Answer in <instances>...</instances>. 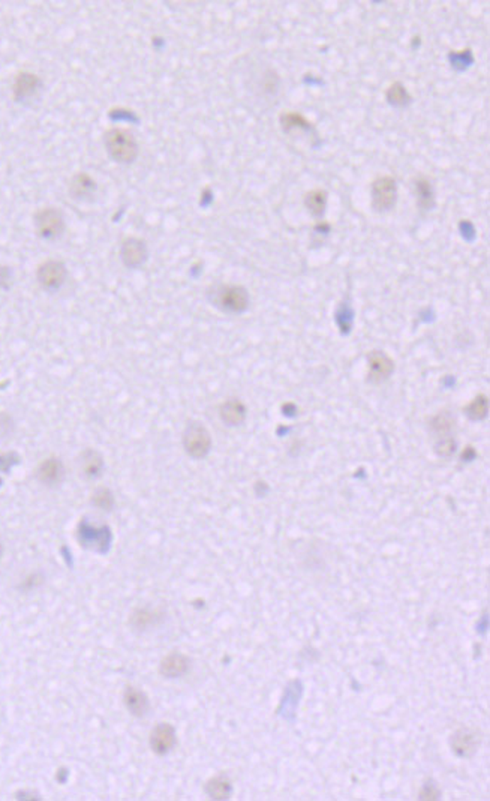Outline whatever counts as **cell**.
<instances>
[{
    "label": "cell",
    "instance_id": "obj_20",
    "mask_svg": "<svg viewBox=\"0 0 490 801\" xmlns=\"http://www.w3.org/2000/svg\"><path fill=\"white\" fill-rule=\"evenodd\" d=\"M164 620V613L160 609L152 608H137L134 613L129 617V626L135 632H147Z\"/></svg>",
    "mask_w": 490,
    "mask_h": 801
},
{
    "label": "cell",
    "instance_id": "obj_1",
    "mask_svg": "<svg viewBox=\"0 0 490 801\" xmlns=\"http://www.w3.org/2000/svg\"><path fill=\"white\" fill-rule=\"evenodd\" d=\"M207 299L216 310L228 315H240L249 310L251 295L246 287L218 284L207 291Z\"/></svg>",
    "mask_w": 490,
    "mask_h": 801
},
{
    "label": "cell",
    "instance_id": "obj_26",
    "mask_svg": "<svg viewBox=\"0 0 490 801\" xmlns=\"http://www.w3.org/2000/svg\"><path fill=\"white\" fill-rule=\"evenodd\" d=\"M90 503L95 509H98V511L111 514L114 511V507H116V497H114V492L110 488L99 486L93 491Z\"/></svg>",
    "mask_w": 490,
    "mask_h": 801
},
{
    "label": "cell",
    "instance_id": "obj_5",
    "mask_svg": "<svg viewBox=\"0 0 490 801\" xmlns=\"http://www.w3.org/2000/svg\"><path fill=\"white\" fill-rule=\"evenodd\" d=\"M35 230L38 236L44 240L59 239L66 228L65 216L61 209L44 208L35 213Z\"/></svg>",
    "mask_w": 490,
    "mask_h": 801
},
{
    "label": "cell",
    "instance_id": "obj_2",
    "mask_svg": "<svg viewBox=\"0 0 490 801\" xmlns=\"http://www.w3.org/2000/svg\"><path fill=\"white\" fill-rule=\"evenodd\" d=\"M104 146L114 163L129 165L137 161L140 146L135 136L125 128H111L104 134Z\"/></svg>",
    "mask_w": 490,
    "mask_h": 801
},
{
    "label": "cell",
    "instance_id": "obj_19",
    "mask_svg": "<svg viewBox=\"0 0 490 801\" xmlns=\"http://www.w3.org/2000/svg\"><path fill=\"white\" fill-rule=\"evenodd\" d=\"M191 659L182 653H171L160 663V674L164 678L174 680L189 673Z\"/></svg>",
    "mask_w": 490,
    "mask_h": 801
},
{
    "label": "cell",
    "instance_id": "obj_15",
    "mask_svg": "<svg viewBox=\"0 0 490 801\" xmlns=\"http://www.w3.org/2000/svg\"><path fill=\"white\" fill-rule=\"evenodd\" d=\"M68 191L77 201H92L98 193V183L89 173L80 171L69 180Z\"/></svg>",
    "mask_w": 490,
    "mask_h": 801
},
{
    "label": "cell",
    "instance_id": "obj_28",
    "mask_svg": "<svg viewBox=\"0 0 490 801\" xmlns=\"http://www.w3.org/2000/svg\"><path fill=\"white\" fill-rule=\"evenodd\" d=\"M464 413L472 422L483 420L489 413V398L486 395H477L469 404H466Z\"/></svg>",
    "mask_w": 490,
    "mask_h": 801
},
{
    "label": "cell",
    "instance_id": "obj_9",
    "mask_svg": "<svg viewBox=\"0 0 490 801\" xmlns=\"http://www.w3.org/2000/svg\"><path fill=\"white\" fill-rule=\"evenodd\" d=\"M120 260L126 269H140L149 260L147 242L140 238H127L120 245Z\"/></svg>",
    "mask_w": 490,
    "mask_h": 801
},
{
    "label": "cell",
    "instance_id": "obj_33",
    "mask_svg": "<svg viewBox=\"0 0 490 801\" xmlns=\"http://www.w3.org/2000/svg\"><path fill=\"white\" fill-rule=\"evenodd\" d=\"M14 282L12 269L8 266H0V290H9Z\"/></svg>",
    "mask_w": 490,
    "mask_h": 801
},
{
    "label": "cell",
    "instance_id": "obj_12",
    "mask_svg": "<svg viewBox=\"0 0 490 801\" xmlns=\"http://www.w3.org/2000/svg\"><path fill=\"white\" fill-rule=\"evenodd\" d=\"M480 735L469 728H459L450 737V748L459 758H471L479 750Z\"/></svg>",
    "mask_w": 490,
    "mask_h": 801
},
{
    "label": "cell",
    "instance_id": "obj_13",
    "mask_svg": "<svg viewBox=\"0 0 490 801\" xmlns=\"http://www.w3.org/2000/svg\"><path fill=\"white\" fill-rule=\"evenodd\" d=\"M412 191L415 197L417 208L422 212H430L437 208V194L432 180L423 174H419L412 179Z\"/></svg>",
    "mask_w": 490,
    "mask_h": 801
},
{
    "label": "cell",
    "instance_id": "obj_30",
    "mask_svg": "<svg viewBox=\"0 0 490 801\" xmlns=\"http://www.w3.org/2000/svg\"><path fill=\"white\" fill-rule=\"evenodd\" d=\"M279 86H281V78L278 76L276 71L273 69H267L263 76V81H261V87L264 93L267 95H276L279 91Z\"/></svg>",
    "mask_w": 490,
    "mask_h": 801
},
{
    "label": "cell",
    "instance_id": "obj_27",
    "mask_svg": "<svg viewBox=\"0 0 490 801\" xmlns=\"http://www.w3.org/2000/svg\"><path fill=\"white\" fill-rule=\"evenodd\" d=\"M447 59H449L450 66L456 71V72H465L468 68H471L475 62V57L471 49H464V50H453L447 56Z\"/></svg>",
    "mask_w": 490,
    "mask_h": 801
},
{
    "label": "cell",
    "instance_id": "obj_35",
    "mask_svg": "<svg viewBox=\"0 0 490 801\" xmlns=\"http://www.w3.org/2000/svg\"><path fill=\"white\" fill-rule=\"evenodd\" d=\"M2 552H4V546H2V542H0V557H2Z\"/></svg>",
    "mask_w": 490,
    "mask_h": 801
},
{
    "label": "cell",
    "instance_id": "obj_14",
    "mask_svg": "<svg viewBox=\"0 0 490 801\" xmlns=\"http://www.w3.org/2000/svg\"><path fill=\"white\" fill-rule=\"evenodd\" d=\"M248 417V409L240 398H228L219 405V419L228 428L241 427Z\"/></svg>",
    "mask_w": 490,
    "mask_h": 801
},
{
    "label": "cell",
    "instance_id": "obj_16",
    "mask_svg": "<svg viewBox=\"0 0 490 801\" xmlns=\"http://www.w3.org/2000/svg\"><path fill=\"white\" fill-rule=\"evenodd\" d=\"M42 81L38 76L32 72H20L14 83V99L17 103H28L32 101L41 91Z\"/></svg>",
    "mask_w": 490,
    "mask_h": 801
},
{
    "label": "cell",
    "instance_id": "obj_21",
    "mask_svg": "<svg viewBox=\"0 0 490 801\" xmlns=\"http://www.w3.org/2000/svg\"><path fill=\"white\" fill-rule=\"evenodd\" d=\"M279 123L285 134H291L293 131H301V133H309L316 137L313 123L298 111H282L279 116Z\"/></svg>",
    "mask_w": 490,
    "mask_h": 801
},
{
    "label": "cell",
    "instance_id": "obj_17",
    "mask_svg": "<svg viewBox=\"0 0 490 801\" xmlns=\"http://www.w3.org/2000/svg\"><path fill=\"white\" fill-rule=\"evenodd\" d=\"M80 470L84 479L96 480L105 471L104 455L98 449H84L80 455Z\"/></svg>",
    "mask_w": 490,
    "mask_h": 801
},
{
    "label": "cell",
    "instance_id": "obj_8",
    "mask_svg": "<svg viewBox=\"0 0 490 801\" xmlns=\"http://www.w3.org/2000/svg\"><path fill=\"white\" fill-rule=\"evenodd\" d=\"M111 541L113 534L108 527L95 529L85 522H81L78 526V542L84 548L99 552V554H105L111 546Z\"/></svg>",
    "mask_w": 490,
    "mask_h": 801
},
{
    "label": "cell",
    "instance_id": "obj_32",
    "mask_svg": "<svg viewBox=\"0 0 490 801\" xmlns=\"http://www.w3.org/2000/svg\"><path fill=\"white\" fill-rule=\"evenodd\" d=\"M439 797H441V790H439V786L437 785V782L432 780V779L426 780L420 794H419V798L420 800H438Z\"/></svg>",
    "mask_w": 490,
    "mask_h": 801
},
{
    "label": "cell",
    "instance_id": "obj_18",
    "mask_svg": "<svg viewBox=\"0 0 490 801\" xmlns=\"http://www.w3.org/2000/svg\"><path fill=\"white\" fill-rule=\"evenodd\" d=\"M123 704L126 707V710L129 711V715L134 716V718H144L149 713L150 710V701H149V696L146 695V692H142L141 689L135 688V686H126L123 690Z\"/></svg>",
    "mask_w": 490,
    "mask_h": 801
},
{
    "label": "cell",
    "instance_id": "obj_24",
    "mask_svg": "<svg viewBox=\"0 0 490 801\" xmlns=\"http://www.w3.org/2000/svg\"><path fill=\"white\" fill-rule=\"evenodd\" d=\"M454 428L456 419L450 412H439L429 422V429L435 435V440L444 439V437H453Z\"/></svg>",
    "mask_w": 490,
    "mask_h": 801
},
{
    "label": "cell",
    "instance_id": "obj_4",
    "mask_svg": "<svg viewBox=\"0 0 490 801\" xmlns=\"http://www.w3.org/2000/svg\"><path fill=\"white\" fill-rule=\"evenodd\" d=\"M397 205V182L392 176L375 179L370 186V206L377 213H388Z\"/></svg>",
    "mask_w": 490,
    "mask_h": 801
},
{
    "label": "cell",
    "instance_id": "obj_34",
    "mask_svg": "<svg viewBox=\"0 0 490 801\" xmlns=\"http://www.w3.org/2000/svg\"><path fill=\"white\" fill-rule=\"evenodd\" d=\"M16 462H17L16 458H12L11 455H4V456L0 455V470L6 471V470L11 469V465L16 464Z\"/></svg>",
    "mask_w": 490,
    "mask_h": 801
},
{
    "label": "cell",
    "instance_id": "obj_23",
    "mask_svg": "<svg viewBox=\"0 0 490 801\" xmlns=\"http://www.w3.org/2000/svg\"><path fill=\"white\" fill-rule=\"evenodd\" d=\"M305 208L309 212L311 216L316 218V220H321L325 213L327 209V203H328V193L323 188H315L311 189L305 194Z\"/></svg>",
    "mask_w": 490,
    "mask_h": 801
},
{
    "label": "cell",
    "instance_id": "obj_11",
    "mask_svg": "<svg viewBox=\"0 0 490 801\" xmlns=\"http://www.w3.org/2000/svg\"><path fill=\"white\" fill-rule=\"evenodd\" d=\"M149 745H150V749L155 755L167 756L170 752H172V749H174L176 745H177L176 728L172 726L171 723H167V722L157 723L150 733Z\"/></svg>",
    "mask_w": 490,
    "mask_h": 801
},
{
    "label": "cell",
    "instance_id": "obj_10",
    "mask_svg": "<svg viewBox=\"0 0 490 801\" xmlns=\"http://www.w3.org/2000/svg\"><path fill=\"white\" fill-rule=\"evenodd\" d=\"M38 482L46 488H56L63 484L66 477L65 464L61 458L50 456L42 461L35 471Z\"/></svg>",
    "mask_w": 490,
    "mask_h": 801
},
{
    "label": "cell",
    "instance_id": "obj_3",
    "mask_svg": "<svg viewBox=\"0 0 490 801\" xmlns=\"http://www.w3.org/2000/svg\"><path fill=\"white\" fill-rule=\"evenodd\" d=\"M182 446L187 456L192 459H204L213 446L212 434L199 420H189L182 434Z\"/></svg>",
    "mask_w": 490,
    "mask_h": 801
},
{
    "label": "cell",
    "instance_id": "obj_6",
    "mask_svg": "<svg viewBox=\"0 0 490 801\" xmlns=\"http://www.w3.org/2000/svg\"><path fill=\"white\" fill-rule=\"evenodd\" d=\"M36 281L47 293H57L68 281V267L61 260H47L38 267Z\"/></svg>",
    "mask_w": 490,
    "mask_h": 801
},
{
    "label": "cell",
    "instance_id": "obj_31",
    "mask_svg": "<svg viewBox=\"0 0 490 801\" xmlns=\"http://www.w3.org/2000/svg\"><path fill=\"white\" fill-rule=\"evenodd\" d=\"M14 431H16V420H14V417L6 412L0 413V442L9 439Z\"/></svg>",
    "mask_w": 490,
    "mask_h": 801
},
{
    "label": "cell",
    "instance_id": "obj_22",
    "mask_svg": "<svg viewBox=\"0 0 490 801\" xmlns=\"http://www.w3.org/2000/svg\"><path fill=\"white\" fill-rule=\"evenodd\" d=\"M204 792L212 800H228L233 794V782L225 773H219L209 779L204 785Z\"/></svg>",
    "mask_w": 490,
    "mask_h": 801
},
{
    "label": "cell",
    "instance_id": "obj_7",
    "mask_svg": "<svg viewBox=\"0 0 490 801\" xmlns=\"http://www.w3.org/2000/svg\"><path fill=\"white\" fill-rule=\"evenodd\" d=\"M396 369L395 360L382 350H372L368 354V382L382 384L393 375Z\"/></svg>",
    "mask_w": 490,
    "mask_h": 801
},
{
    "label": "cell",
    "instance_id": "obj_25",
    "mask_svg": "<svg viewBox=\"0 0 490 801\" xmlns=\"http://www.w3.org/2000/svg\"><path fill=\"white\" fill-rule=\"evenodd\" d=\"M385 101L393 108H407L412 103V96L408 92L407 86L402 81H395L387 87Z\"/></svg>",
    "mask_w": 490,
    "mask_h": 801
},
{
    "label": "cell",
    "instance_id": "obj_29",
    "mask_svg": "<svg viewBox=\"0 0 490 801\" xmlns=\"http://www.w3.org/2000/svg\"><path fill=\"white\" fill-rule=\"evenodd\" d=\"M456 449H457V442L454 437H444V439H437L435 444H434V450L435 454L439 458H450L456 454Z\"/></svg>",
    "mask_w": 490,
    "mask_h": 801
}]
</instances>
